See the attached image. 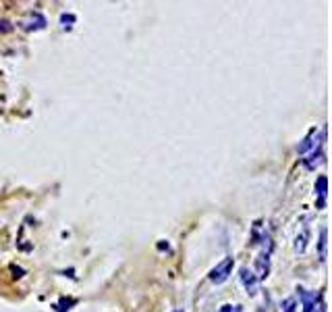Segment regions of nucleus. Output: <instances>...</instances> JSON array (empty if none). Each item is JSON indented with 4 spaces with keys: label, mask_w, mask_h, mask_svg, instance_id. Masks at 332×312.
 Returning <instances> with one entry per match:
<instances>
[{
    "label": "nucleus",
    "mask_w": 332,
    "mask_h": 312,
    "mask_svg": "<svg viewBox=\"0 0 332 312\" xmlns=\"http://www.w3.org/2000/svg\"><path fill=\"white\" fill-rule=\"evenodd\" d=\"M318 254H320V260H322V262H326V258H328V229H326V227H322V229H320Z\"/></svg>",
    "instance_id": "1a4fd4ad"
},
{
    "label": "nucleus",
    "mask_w": 332,
    "mask_h": 312,
    "mask_svg": "<svg viewBox=\"0 0 332 312\" xmlns=\"http://www.w3.org/2000/svg\"><path fill=\"white\" fill-rule=\"evenodd\" d=\"M233 266H235V258L233 256H226V258H222L220 262H218L212 271H210V275H208V279L212 281L214 285H220V283H224L229 277L233 275Z\"/></svg>",
    "instance_id": "f257e3e1"
},
{
    "label": "nucleus",
    "mask_w": 332,
    "mask_h": 312,
    "mask_svg": "<svg viewBox=\"0 0 332 312\" xmlns=\"http://www.w3.org/2000/svg\"><path fill=\"white\" fill-rule=\"evenodd\" d=\"M299 298L303 304V312H326L320 293L311 291V289H299Z\"/></svg>",
    "instance_id": "7ed1b4c3"
},
{
    "label": "nucleus",
    "mask_w": 332,
    "mask_h": 312,
    "mask_svg": "<svg viewBox=\"0 0 332 312\" xmlns=\"http://www.w3.org/2000/svg\"><path fill=\"white\" fill-rule=\"evenodd\" d=\"M73 23H75V15H71V13H63L60 15V25H63V29H71L73 27Z\"/></svg>",
    "instance_id": "f8f14e48"
},
{
    "label": "nucleus",
    "mask_w": 332,
    "mask_h": 312,
    "mask_svg": "<svg viewBox=\"0 0 332 312\" xmlns=\"http://www.w3.org/2000/svg\"><path fill=\"white\" fill-rule=\"evenodd\" d=\"M308 241H309V229H303L299 235L295 237V252H297V254H303L305 248H308Z\"/></svg>",
    "instance_id": "9d476101"
},
{
    "label": "nucleus",
    "mask_w": 332,
    "mask_h": 312,
    "mask_svg": "<svg viewBox=\"0 0 332 312\" xmlns=\"http://www.w3.org/2000/svg\"><path fill=\"white\" fill-rule=\"evenodd\" d=\"M218 312H241V306H231V304H226V306H222Z\"/></svg>",
    "instance_id": "ddd939ff"
},
{
    "label": "nucleus",
    "mask_w": 332,
    "mask_h": 312,
    "mask_svg": "<svg viewBox=\"0 0 332 312\" xmlns=\"http://www.w3.org/2000/svg\"><path fill=\"white\" fill-rule=\"evenodd\" d=\"M239 277H241V283H243V287H245V291L249 293V296H256V293L260 291V281H258V277L253 275L251 268L243 266Z\"/></svg>",
    "instance_id": "20e7f679"
},
{
    "label": "nucleus",
    "mask_w": 332,
    "mask_h": 312,
    "mask_svg": "<svg viewBox=\"0 0 332 312\" xmlns=\"http://www.w3.org/2000/svg\"><path fill=\"white\" fill-rule=\"evenodd\" d=\"M320 164H324V150H322V146L316 148L313 152L305 154V158H303V167L309 169V171H316Z\"/></svg>",
    "instance_id": "423d86ee"
},
{
    "label": "nucleus",
    "mask_w": 332,
    "mask_h": 312,
    "mask_svg": "<svg viewBox=\"0 0 332 312\" xmlns=\"http://www.w3.org/2000/svg\"><path fill=\"white\" fill-rule=\"evenodd\" d=\"M172 312H183V310H181V308H177V310H172Z\"/></svg>",
    "instance_id": "2eb2a0df"
},
{
    "label": "nucleus",
    "mask_w": 332,
    "mask_h": 312,
    "mask_svg": "<svg viewBox=\"0 0 332 312\" xmlns=\"http://www.w3.org/2000/svg\"><path fill=\"white\" fill-rule=\"evenodd\" d=\"M253 275L258 277V281H264L266 277L270 275V254L260 252V256L256 258V266L251 268Z\"/></svg>",
    "instance_id": "39448f33"
},
{
    "label": "nucleus",
    "mask_w": 332,
    "mask_h": 312,
    "mask_svg": "<svg viewBox=\"0 0 332 312\" xmlns=\"http://www.w3.org/2000/svg\"><path fill=\"white\" fill-rule=\"evenodd\" d=\"M316 194H318V208H324L326 206V196H328V177L326 175H320L316 179Z\"/></svg>",
    "instance_id": "6e6552de"
},
{
    "label": "nucleus",
    "mask_w": 332,
    "mask_h": 312,
    "mask_svg": "<svg viewBox=\"0 0 332 312\" xmlns=\"http://www.w3.org/2000/svg\"><path fill=\"white\" fill-rule=\"evenodd\" d=\"M46 25H48V21H46V17H44L42 13H31L29 19L23 21V29H27V31H40V29L46 27Z\"/></svg>",
    "instance_id": "0eeeda50"
},
{
    "label": "nucleus",
    "mask_w": 332,
    "mask_h": 312,
    "mask_svg": "<svg viewBox=\"0 0 332 312\" xmlns=\"http://www.w3.org/2000/svg\"><path fill=\"white\" fill-rule=\"evenodd\" d=\"M11 29H13V25L8 21H0V31H11Z\"/></svg>",
    "instance_id": "4468645a"
},
{
    "label": "nucleus",
    "mask_w": 332,
    "mask_h": 312,
    "mask_svg": "<svg viewBox=\"0 0 332 312\" xmlns=\"http://www.w3.org/2000/svg\"><path fill=\"white\" fill-rule=\"evenodd\" d=\"M324 140H326V129H311V131L299 142V146H297V152H299V154H309L316 148H320Z\"/></svg>",
    "instance_id": "f03ea898"
},
{
    "label": "nucleus",
    "mask_w": 332,
    "mask_h": 312,
    "mask_svg": "<svg viewBox=\"0 0 332 312\" xmlns=\"http://www.w3.org/2000/svg\"><path fill=\"white\" fill-rule=\"evenodd\" d=\"M297 310V298H286L281 304V312H295Z\"/></svg>",
    "instance_id": "9b49d317"
}]
</instances>
